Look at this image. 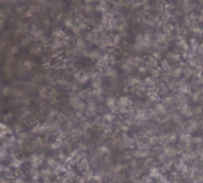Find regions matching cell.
<instances>
[{
    "label": "cell",
    "mask_w": 203,
    "mask_h": 183,
    "mask_svg": "<svg viewBox=\"0 0 203 183\" xmlns=\"http://www.w3.org/2000/svg\"><path fill=\"white\" fill-rule=\"evenodd\" d=\"M86 41H87L86 39L82 38V37H79V38L76 40L74 47H75V48H76L80 53H81L82 50H84L87 48V42Z\"/></svg>",
    "instance_id": "obj_1"
},
{
    "label": "cell",
    "mask_w": 203,
    "mask_h": 183,
    "mask_svg": "<svg viewBox=\"0 0 203 183\" xmlns=\"http://www.w3.org/2000/svg\"><path fill=\"white\" fill-rule=\"evenodd\" d=\"M46 164H47V166L50 167L53 170L57 169L61 164V163L58 161V159H56L54 157H48L46 159Z\"/></svg>",
    "instance_id": "obj_2"
},
{
    "label": "cell",
    "mask_w": 203,
    "mask_h": 183,
    "mask_svg": "<svg viewBox=\"0 0 203 183\" xmlns=\"http://www.w3.org/2000/svg\"><path fill=\"white\" fill-rule=\"evenodd\" d=\"M102 56H103V54H102V51L100 49L91 50L90 52V56H89L90 58L93 60V61H96V62L101 58Z\"/></svg>",
    "instance_id": "obj_3"
},
{
    "label": "cell",
    "mask_w": 203,
    "mask_h": 183,
    "mask_svg": "<svg viewBox=\"0 0 203 183\" xmlns=\"http://www.w3.org/2000/svg\"><path fill=\"white\" fill-rule=\"evenodd\" d=\"M104 76L108 77L110 79H114L116 80V78L117 77V71L114 68V66H109L105 72Z\"/></svg>",
    "instance_id": "obj_4"
},
{
    "label": "cell",
    "mask_w": 203,
    "mask_h": 183,
    "mask_svg": "<svg viewBox=\"0 0 203 183\" xmlns=\"http://www.w3.org/2000/svg\"><path fill=\"white\" fill-rule=\"evenodd\" d=\"M23 163H24V162H23L22 159L14 158L11 160L9 166L11 167V168H15V170H17V169H20L21 167L23 165Z\"/></svg>",
    "instance_id": "obj_5"
},
{
    "label": "cell",
    "mask_w": 203,
    "mask_h": 183,
    "mask_svg": "<svg viewBox=\"0 0 203 183\" xmlns=\"http://www.w3.org/2000/svg\"><path fill=\"white\" fill-rule=\"evenodd\" d=\"M117 102H118V99L115 96H108L106 98V105H107V106L108 108L111 107V106H113L117 105Z\"/></svg>",
    "instance_id": "obj_6"
},
{
    "label": "cell",
    "mask_w": 203,
    "mask_h": 183,
    "mask_svg": "<svg viewBox=\"0 0 203 183\" xmlns=\"http://www.w3.org/2000/svg\"><path fill=\"white\" fill-rule=\"evenodd\" d=\"M40 173H41V174L42 175H47V176H50V177L56 176L55 171H54L52 168H50V167L49 166L42 168V169L40 170Z\"/></svg>",
    "instance_id": "obj_7"
},
{
    "label": "cell",
    "mask_w": 203,
    "mask_h": 183,
    "mask_svg": "<svg viewBox=\"0 0 203 183\" xmlns=\"http://www.w3.org/2000/svg\"><path fill=\"white\" fill-rule=\"evenodd\" d=\"M125 169H126V165H125V164H116L114 166V168H113L112 172H114V173H123V172H124Z\"/></svg>",
    "instance_id": "obj_8"
},
{
    "label": "cell",
    "mask_w": 203,
    "mask_h": 183,
    "mask_svg": "<svg viewBox=\"0 0 203 183\" xmlns=\"http://www.w3.org/2000/svg\"><path fill=\"white\" fill-rule=\"evenodd\" d=\"M0 156H1V162L3 163L4 161H6L10 156V153L7 149L4 148H1L0 150Z\"/></svg>",
    "instance_id": "obj_9"
},
{
    "label": "cell",
    "mask_w": 203,
    "mask_h": 183,
    "mask_svg": "<svg viewBox=\"0 0 203 183\" xmlns=\"http://www.w3.org/2000/svg\"><path fill=\"white\" fill-rule=\"evenodd\" d=\"M122 36L121 34L117 33L113 35V48H116V47H119L120 43L122 41Z\"/></svg>",
    "instance_id": "obj_10"
},
{
    "label": "cell",
    "mask_w": 203,
    "mask_h": 183,
    "mask_svg": "<svg viewBox=\"0 0 203 183\" xmlns=\"http://www.w3.org/2000/svg\"><path fill=\"white\" fill-rule=\"evenodd\" d=\"M97 112L96 111H93V110H91V109L88 108L85 110L84 112V115L85 117H87L88 119H91V118H95V117L97 116Z\"/></svg>",
    "instance_id": "obj_11"
},
{
    "label": "cell",
    "mask_w": 203,
    "mask_h": 183,
    "mask_svg": "<svg viewBox=\"0 0 203 183\" xmlns=\"http://www.w3.org/2000/svg\"><path fill=\"white\" fill-rule=\"evenodd\" d=\"M67 116L66 115L65 113H59L57 116V121L59 122L60 123H66L67 122Z\"/></svg>",
    "instance_id": "obj_12"
},
{
    "label": "cell",
    "mask_w": 203,
    "mask_h": 183,
    "mask_svg": "<svg viewBox=\"0 0 203 183\" xmlns=\"http://www.w3.org/2000/svg\"><path fill=\"white\" fill-rule=\"evenodd\" d=\"M121 68H122V70L125 73H131L133 67L132 66V65H130V64H125V63H122Z\"/></svg>",
    "instance_id": "obj_13"
},
{
    "label": "cell",
    "mask_w": 203,
    "mask_h": 183,
    "mask_svg": "<svg viewBox=\"0 0 203 183\" xmlns=\"http://www.w3.org/2000/svg\"><path fill=\"white\" fill-rule=\"evenodd\" d=\"M91 87H92V89H103L102 88V81H92Z\"/></svg>",
    "instance_id": "obj_14"
},
{
    "label": "cell",
    "mask_w": 203,
    "mask_h": 183,
    "mask_svg": "<svg viewBox=\"0 0 203 183\" xmlns=\"http://www.w3.org/2000/svg\"><path fill=\"white\" fill-rule=\"evenodd\" d=\"M82 29L80 28V26L79 25H74L73 28H72V32L74 34V35H76V36H79L80 34L82 33Z\"/></svg>",
    "instance_id": "obj_15"
},
{
    "label": "cell",
    "mask_w": 203,
    "mask_h": 183,
    "mask_svg": "<svg viewBox=\"0 0 203 183\" xmlns=\"http://www.w3.org/2000/svg\"><path fill=\"white\" fill-rule=\"evenodd\" d=\"M43 79H44V77L41 76V75H35L32 77V81L33 82V83H40L41 81H42Z\"/></svg>",
    "instance_id": "obj_16"
},
{
    "label": "cell",
    "mask_w": 203,
    "mask_h": 183,
    "mask_svg": "<svg viewBox=\"0 0 203 183\" xmlns=\"http://www.w3.org/2000/svg\"><path fill=\"white\" fill-rule=\"evenodd\" d=\"M108 62H109L110 66H114L116 63V55H109L108 56Z\"/></svg>",
    "instance_id": "obj_17"
},
{
    "label": "cell",
    "mask_w": 203,
    "mask_h": 183,
    "mask_svg": "<svg viewBox=\"0 0 203 183\" xmlns=\"http://www.w3.org/2000/svg\"><path fill=\"white\" fill-rule=\"evenodd\" d=\"M59 114V112H58V110L56 108H50L49 109V115H50V116L52 117H56L57 118V114Z\"/></svg>",
    "instance_id": "obj_18"
},
{
    "label": "cell",
    "mask_w": 203,
    "mask_h": 183,
    "mask_svg": "<svg viewBox=\"0 0 203 183\" xmlns=\"http://www.w3.org/2000/svg\"><path fill=\"white\" fill-rule=\"evenodd\" d=\"M82 139H83V140L84 141H90L91 140V133L89 132V131H84V132L82 134Z\"/></svg>",
    "instance_id": "obj_19"
},
{
    "label": "cell",
    "mask_w": 203,
    "mask_h": 183,
    "mask_svg": "<svg viewBox=\"0 0 203 183\" xmlns=\"http://www.w3.org/2000/svg\"><path fill=\"white\" fill-rule=\"evenodd\" d=\"M23 65H24V68H25L26 70H31V69L34 66V64L32 61L27 60V61H25V62L23 63Z\"/></svg>",
    "instance_id": "obj_20"
},
{
    "label": "cell",
    "mask_w": 203,
    "mask_h": 183,
    "mask_svg": "<svg viewBox=\"0 0 203 183\" xmlns=\"http://www.w3.org/2000/svg\"><path fill=\"white\" fill-rule=\"evenodd\" d=\"M161 67H162V69L165 70V71H169L170 70L169 64H168L166 60H164V61L161 62Z\"/></svg>",
    "instance_id": "obj_21"
},
{
    "label": "cell",
    "mask_w": 203,
    "mask_h": 183,
    "mask_svg": "<svg viewBox=\"0 0 203 183\" xmlns=\"http://www.w3.org/2000/svg\"><path fill=\"white\" fill-rule=\"evenodd\" d=\"M65 25L67 27V28H70V29H72L74 24V21L71 19V18H69V19H66V21H65Z\"/></svg>",
    "instance_id": "obj_22"
},
{
    "label": "cell",
    "mask_w": 203,
    "mask_h": 183,
    "mask_svg": "<svg viewBox=\"0 0 203 183\" xmlns=\"http://www.w3.org/2000/svg\"><path fill=\"white\" fill-rule=\"evenodd\" d=\"M2 92H3V93H2L3 95H5V96H8V95H11V94H12L13 90H12L9 87H5V88L3 89Z\"/></svg>",
    "instance_id": "obj_23"
},
{
    "label": "cell",
    "mask_w": 203,
    "mask_h": 183,
    "mask_svg": "<svg viewBox=\"0 0 203 183\" xmlns=\"http://www.w3.org/2000/svg\"><path fill=\"white\" fill-rule=\"evenodd\" d=\"M156 109H157V111H158L159 114H165V113H166V109H165V107H164L162 105H158V106H156Z\"/></svg>",
    "instance_id": "obj_24"
},
{
    "label": "cell",
    "mask_w": 203,
    "mask_h": 183,
    "mask_svg": "<svg viewBox=\"0 0 203 183\" xmlns=\"http://www.w3.org/2000/svg\"><path fill=\"white\" fill-rule=\"evenodd\" d=\"M30 42H31V40H30V39H28V38H27V39L25 38V39H23V40H22V42H21V45H22V46H23V47H27V46L30 44Z\"/></svg>",
    "instance_id": "obj_25"
},
{
    "label": "cell",
    "mask_w": 203,
    "mask_h": 183,
    "mask_svg": "<svg viewBox=\"0 0 203 183\" xmlns=\"http://www.w3.org/2000/svg\"><path fill=\"white\" fill-rule=\"evenodd\" d=\"M18 51H19V48H18V47H17V46H14V47H12V48H10V53H11L12 55H14V54H16Z\"/></svg>",
    "instance_id": "obj_26"
},
{
    "label": "cell",
    "mask_w": 203,
    "mask_h": 183,
    "mask_svg": "<svg viewBox=\"0 0 203 183\" xmlns=\"http://www.w3.org/2000/svg\"><path fill=\"white\" fill-rule=\"evenodd\" d=\"M0 183H12V181H10L8 179H6V178H5V177H1V181Z\"/></svg>",
    "instance_id": "obj_27"
},
{
    "label": "cell",
    "mask_w": 203,
    "mask_h": 183,
    "mask_svg": "<svg viewBox=\"0 0 203 183\" xmlns=\"http://www.w3.org/2000/svg\"><path fill=\"white\" fill-rule=\"evenodd\" d=\"M31 183H42V182H40V181H31Z\"/></svg>",
    "instance_id": "obj_28"
}]
</instances>
